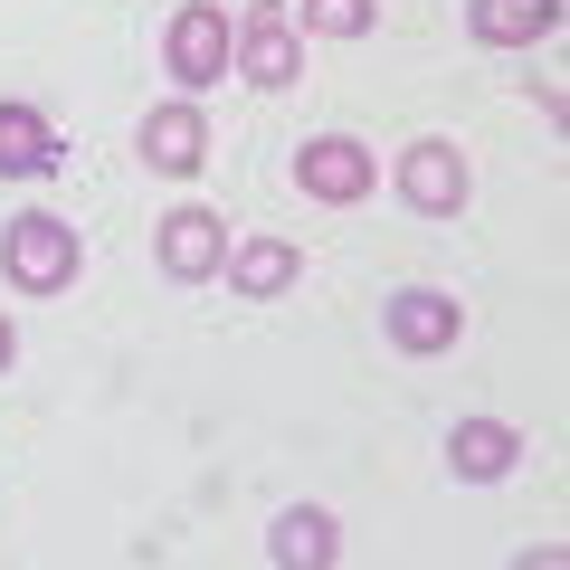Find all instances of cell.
<instances>
[{"instance_id": "obj_4", "label": "cell", "mask_w": 570, "mask_h": 570, "mask_svg": "<svg viewBox=\"0 0 570 570\" xmlns=\"http://www.w3.org/2000/svg\"><path fill=\"white\" fill-rule=\"evenodd\" d=\"M371 181H381L371 142H352V134H314V142H295V190H305V200H333V209H352Z\"/></svg>"}, {"instance_id": "obj_8", "label": "cell", "mask_w": 570, "mask_h": 570, "mask_svg": "<svg viewBox=\"0 0 570 570\" xmlns=\"http://www.w3.org/2000/svg\"><path fill=\"white\" fill-rule=\"evenodd\" d=\"M219 266H228V219L219 209H171L163 219V276L200 285V276H219Z\"/></svg>"}, {"instance_id": "obj_6", "label": "cell", "mask_w": 570, "mask_h": 570, "mask_svg": "<svg viewBox=\"0 0 570 570\" xmlns=\"http://www.w3.org/2000/svg\"><path fill=\"white\" fill-rule=\"evenodd\" d=\"M381 324H390V343H400V352H456L466 305H456L448 285H400V295L381 305Z\"/></svg>"}, {"instance_id": "obj_3", "label": "cell", "mask_w": 570, "mask_h": 570, "mask_svg": "<svg viewBox=\"0 0 570 570\" xmlns=\"http://www.w3.org/2000/svg\"><path fill=\"white\" fill-rule=\"evenodd\" d=\"M466 190H475V163L456 153L448 134H419V142L400 153V200L419 209V219H456V209H466Z\"/></svg>"}, {"instance_id": "obj_10", "label": "cell", "mask_w": 570, "mask_h": 570, "mask_svg": "<svg viewBox=\"0 0 570 570\" xmlns=\"http://www.w3.org/2000/svg\"><path fill=\"white\" fill-rule=\"evenodd\" d=\"M448 466H456V485H504V475L523 466V438H513L504 419H456Z\"/></svg>"}, {"instance_id": "obj_9", "label": "cell", "mask_w": 570, "mask_h": 570, "mask_svg": "<svg viewBox=\"0 0 570 570\" xmlns=\"http://www.w3.org/2000/svg\"><path fill=\"white\" fill-rule=\"evenodd\" d=\"M266 561L276 570H333L343 561V523H333L324 504H285L276 532H266Z\"/></svg>"}, {"instance_id": "obj_15", "label": "cell", "mask_w": 570, "mask_h": 570, "mask_svg": "<svg viewBox=\"0 0 570 570\" xmlns=\"http://www.w3.org/2000/svg\"><path fill=\"white\" fill-rule=\"evenodd\" d=\"M10 362H20V333H10V314H0V371H10Z\"/></svg>"}, {"instance_id": "obj_11", "label": "cell", "mask_w": 570, "mask_h": 570, "mask_svg": "<svg viewBox=\"0 0 570 570\" xmlns=\"http://www.w3.org/2000/svg\"><path fill=\"white\" fill-rule=\"evenodd\" d=\"M58 171V134H48L39 105H0V181H39Z\"/></svg>"}, {"instance_id": "obj_13", "label": "cell", "mask_w": 570, "mask_h": 570, "mask_svg": "<svg viewBox=\"0 0 570 570\" xmlns=\"http://www.w3.org/2000/svg\"><path fill=\"white\" fill-rule=\"evenodd\" d=\"M295 266H305V257H295L285 238H247V247H228V285H238V295H257V305L295 285Z\"/></svg>"}, {"instance_id": "obj_2", "label": "cell", "mask_w": 570, "mask_h": 570, "mask_svg": "<svg viewBox=\"0 0 570 570\" xmlns=\"http://www.w3.org/2000/svg\"><path fill=\"white\" fill-rule=\"evenodd\" d=\"M228 67H238L247 86H266V96H276V86H295V77H305L295 10H285V0H257V10L238 20V39H228Z\"/></svg>"}, {"instance_id": "obj_5", "label": "cell", "mask_w": 570, "mask_h": 570, "mask_svg": "<svg viewBox=\"0 0 570 570\" xmlns=\"http://www.w3.org/2000/svg\"><path fill=\"white\" fill-rule=\"evenodd\" d=\"M228 39H238V29H228L219 0H181V20L163 29V58H171V77L200 96V86H219V77H228Z\"/></svg>"}, {"instance_id": "obj_14", "label": "cell", "mask_w": 570, "mask_h": 570, "mask_svg": "<svg viewBox=\"0 0 570 570\" xmlns=\"http://www.w3.org/2000/svg\"><path fill=\"white\" fill-rule=\"evenodd\" d=\"M371 20H381L371 0H305V29H314V39H362Z\"/></svg>"}, {"instance_id": "obj_7", "label": "cell", "mask_w": 570, "mask_h": 570, "mask_svg": "<svg viewBox=\"0 0 570 570\" xmlns=\"http://www.w3.org/2000/svg\"><path fill=\"white\" fill-rule=\"evenodd\" d=\"M134 153L163 171V181H190V171L209 163V124H200V105H153V115H142V134H134Z\"/></svg>"}, {"instance_id": "obj_1", "label": "cell", "mask_w": 570, "mask_h": 570, "mask_svg": "<svg viewBox=\"0 0 570 570\" xmlns=\"http://www.w3.org/2000/svg\"><path fill=\"white\" fill-rule=\"evenodd\" d=\"M77 266H86V247L58 209H20V219L0 228V276L20 285V295H67Z\"/></svg>"}, {"instance_id": "obj_12", "label": "cell", "mask_w": 570, "mask_h": 570, "mask_svg": "<svg viewBox=\"0 0 570 570\" xmlns=\"http://www.w3.org/2000/svg\"><path fill=\"white\" fill-rule=\"evenodd\" d=\"M561 29V0H475V39L485 48H532Z\"/></svg>"}]
</instances>
